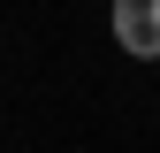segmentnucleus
Listing matches in <instances>:
<instances>
[{"label":"nucleus","instance_id":"1","mask_svg":"<svg viewBox=\"0 0 160 153\" xmlns=\"http://www.w3.org/2000/svg\"><path fill=\"white\" fill-rule=\"evenodd\" d=\"M114 46L137 61H160V0H122L114 8Z\"/></svg>","mask_w":160,"mask_h":153}]
</instances>
